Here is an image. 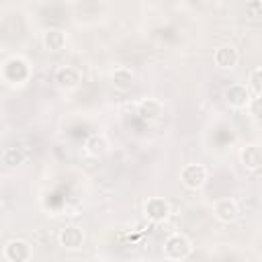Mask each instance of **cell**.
<instances>
[{"label": "cell", "mask_w": 262, "mask_h": 262, "mask_svg": "<svg viewBox=\"0 0 262 262\" xmlns=\"http://www.w3.org/2000/svg\"><path fill=\"white\" fill-rule=\"evenodd\" d=\"M192 252V244L184 233H172L164 242V256L168 260H186Z\"/></svg>", "instance_id": "obj_1"}, {"label": "cell", "mask_w": 262, "mask_h": 262, "mask_svg": "<svg viewBox=\"0 0 262 262\" xmlns=\"http://www.w3.org/2000/svg\"><path fill=\"white\" fill-rule=\"evenodd\" d=\"M180 182L188 190H199L207 182V168L203 164H186L180 170Z\"/></svg>", "instance_id": "obj_2"}, {"label": "cell", "mask_w": 262, "mask_h": 262, "mask_svg": "<svg viewBox=\"0 0 262 262\" xmlns=\"http://www.w3.org/2000/svg\"><path fill=\"white\" fill-rule=\"evenodd\" d=\"M2 256L8 262H27V260L33 258V250H31V244L29 242L16 237V239L6 242L4 250H2Z\"/></svg>", "instance_id": "obj_3"}, {"label": "cell", "mask_w": 262, "mask_h": 262, "mask_svg": "<svg viewBox=\"0 0 262 262\" xmlns=\"http://www.w3.org/2000/svg\"><path fill=\"white\" fill-rule=\"evenodd\" d=\"M223 98L231 108H246L252 102L250 88L246 84H229L223 92Z\"/></svg>", "instance_id": "obj_4"}, {"label": "cell", "mask_w": 262, "mask_h": 262, "mask_svg": "<svg viewBox=\"0 0 262 262\" xmlns=\"http://www.w3.org/2000/svg\"><path fill=\"white\" fill-rule=\"evenodd\" d=\"M213 61L217 68L221 70H231L237 66L239 61V51L231 45V43H225V45H219L215 51H213Z\"/></svg>", "instance_id": "obj_5"}, {"label": "cell", "mask_w": 262, "mask_h": 262, "mask_svg": "<svg viewBox=\"0 0 262 262\" xmlns=\"http://www.w3.org/2000/svg\"><path fill=\"white\" fill-rule=\"evenodd\" d=\"M143 211H145V217L149 221L160 223V221H166L168 219V215H170V203L166 199H162V196H151V199L145 201Z\"/></svg>", "instance_id": "obj_6"}, {"label": "cell", "mask_w": 262, "mask_h": 262, "mask_svg": "<svg viewBox=\"0 0 262 262\" xmlns=\"http://www.w3.org/2000/svg\"><path fill=\"white\" fill-rule=\"evenodd\" d=\"M213 213L217 217V221L221 223H233L239 217V207L233 199H217L213 205Z\"/></svg>", "instance_id": "obj_7"}, {"label": "cell", "mask_w": 262, "mask_h": 262, "mask_svg": "<svg viewBox=\"0 0 262 262\" xmlns=\"http://www.w3.org/2000/svg\"><path fill=\"white\" fill-rule=\"evenodd\" d=\"M57 242L66 250H80L84 246V231L76 225H66L57 233Z\"/></svg>", "instance_id": "obj_8"}, {"label": "cell", "mask_w": 262, "mask_h": 262, "mask_svg": "<svg viewBox=\"0 0 262 262\" xmlns=\"http://www.w3.org/2000/svg\"><path fill=\"white\" fill-rule=\"evenodd\" d=\"M239 162H242V166H244L246 170H250V172L260 170V168H262V147L256 145V143L244 145L242 151H239Z\"/></svg>", "instance_id": "obj_9"}, {"label": "cell", "mask_w": 262, "mask_h": 262, "mask_svg": "<svg viewBox=\"0 0 262 262\" xmlns=\"http://www.w3.org/2000/svg\"><path fill=\"white\" fill-rule=\"evenodd\" d=\"M80 82H82V74L72 66H61L55 72V84L63 90H74L80 86Z\"/></svg>", "instance_id": "obj_10"}, {"label": "cell", "mask_w": 262, "mask_h": 262, "mask_svg": "<svg viewBox=\"0 0 262 262\" xmlns=\"http://www.w3.org/2000/svg\"><path fill=\"white\" fill-rule=\"evenodd\" d=\"M111 84H113L117 90H121V92L131 90L133 84H135V74H133V70L127 68V66H119V68H115L113 74H111Z\"/></svg>", "instance_id": "obj_11"}, {"label": "cell", "mask_w": 262, "mask_h": 262, "mask_svg": "<svg viewBox=\"0 0 262 262\" xmlns=\"http://www.w3.org/2000/svg\"><path fill=\"white\" fill-rule=\"evenodd\" d=\"M41 43H43V47H45L47 51L57 53V51H61V49L66 47L68 37H66V33H63L61 29H47V31L43 33V37H41Z\"/></svg>", "instance_id": "obj_12"}, {"label": "cell", "mask_w": 262, "mask_h": 262, "mask_svg": "<svg viewBox=\"0 0 262 262\" xmlns=\"http://www.w3.org/2000/svg\"><path fill=\"white\" fill-rule=\"evenodd\" d=\"M137 115L143 119V121H158L162 115H164V106L160 100L156 98H145L137 104Z\"/></svg>", "instance_id": "obj_13"}, {"label": "cell", "mask_w": 262, "mask_h": 262, "mask_svg": "<svg viewBox=\"0 0 262 262\" xmlns=\"http://www.w3.org/2000/svg\"><path fill=\"white\" fill-rule=\"evenodd\" d=\"M84 151L90 156V158H102L106 151H108V141L102 133H92L86 143H84Z\"/></svg>", "instance_id": "obj_14"}, {"label": "cell", "mask_w": 262, "mask_h": 262, "mask_svg": "<svg viewBox=\"0 0 262 262\" xmlns=\"http://www.w3.org/2000/svg\"><path fill=\"white\" fill-rule=\"evenodd\" d=\"M25 154L20 151V147H4L2 151V164L6 168H16L18 164H23Z\"/></svg>", "instance_id": "obj_15"}, {"label": "cell", "mask_w": 262, "mask_h": 262, "mask_svg": "<svg viewBox=\"0 0 262 262\" xmlns=\"http://www.w3.org/2000/svg\"><path fill=\"white\" fill-rule=\"evenodd\" d=\"M244 16H246V18H252V20L262 18V2H260V0H250V2H246V6H244Z\"/></svg>", "instance_id": "obj_16"}, {"label": "cell", "mask_w": 262, "mask_h": 262, "mask_svg": "<svg viewBox=\"0 0 262 262\" xmlns=\"http://www.w3.org/2000/svg\"><path fill=\"white\" fill-rule=\"evenodd\" d=\"M250 90H254L258 96H262V68H256V70H252V74H250Z\"/></svg>", "instance_id": "obj_17"}, {"label": "cell", "mask_w": 262, "mask_h": 262, "mask_svg": "<svg viewBox=\"0 0 262 262\" xmlns=\"http://www.w3.org/2000/svg\"><path fill=\"white\" fill-rule=\"evenodd\" d=\"M66 2H80V0H66Z\"/></svg>", "instance_id": "obj_18"}]
</instances>
